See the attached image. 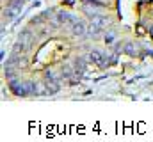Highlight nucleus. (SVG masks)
I'll return each mask as SVG.
<instances>
[{
  "label": "nucleus",
  "instance_id": "5",
  "mask_svg": "<svg viewBox=\"0 0 153 142\" xmlns=\"http://www.w3.org/2000/svg\"><path fill=\"white\" fill-rule=\"evenodd\" d=\"M91 25H96V27H102L103 29V25H107V18L94 14V16H91Z\"/></svg>",
  "mask_w": 153,
  "mask_h": 142
},
{
  "label": "nucleus",
  "instance_id": "1",
  "mask_svg": "<svg viewBox=\"0 0 153 142\" xmlns=\"http://www.w3.org/2000/svg\"><path fill=\"white\" fill-rule=\"evenodd\" d=\"M11 89L14 91L16 96H27V94H30V82L20 84V82L13 80V82H11Z\"/></svg>",
  "mask_w": 153,
  "mask_h": 142
},
{
  "label": "nucleus",
  "instance_id": "6",
  "mask_svg": "<svg viewBox=\"0 0 153 142\" xmlns=\"http://www.w3.org/2000/svg\"><path fill=\"white\" fill-rule=\"evenodd\" d=\"M46 91H48V94H55V92L59 91V84H57V80H50V82H46Z\"/></svg>",
  "mask_w": 153,
  "mask_h": 142
},
{
  "label": "nucleus",
  "instance_id": "2",
  "mask_svg": "<svg viewBox=\"0 0 153 142\" xmlns=\"http://www.w3.org/2000/svg\"><path fill=\"white\" fill-rule=\"evenodd\" d=\"M89 61H93V62H96V64H100V66H107L109 62H114L116 59H109L107 55H103L102 52H98V50H94V52H91L89 53Z\"/></svg>",
  "mask_w": 153,
  "mask_h": 142
},
{
  "label": "nucleus",
  "instance_id": "4",
  "mask_svg": "<svg viewBox=\"0 0 153 142\" xmlns=\"http://www.w3.org/2000/svg\"><path fill=\"white\" fill-rule=\"evenodd\" d=\"M59 20H61L62 23L70 25V27H73V25H75L76 21H78V20H76L75 16H73V14H70V13H59Z\"/></svg>",
  "mask_w": 153,
  "mask_h": 142
},
{
  "label": "nucleus",
  "instance_id": "11",
  "mask_svg": "<svg viewBox=\"0 0 153 142\" xmlns=\"http://www.w3.org/2000/svg\"><path fill=\"white\" fill-rule=\"evenodd\" d=\"M102 30V27H96V25H91V29H89V34H98Z\"/></svg>",
  "mask_w": 153,
  "mask_h": 142
},
{
  "label": "nucleus",
  "instance_id": "9",
  "mask_svg": "<svg viewBox=\"0 0 153 142\" xmlns=\"http://www.w3.org/2000/svg\"><path fill=\"white\" fill-rule=\"evenodd\" d=\"M5 13H7V16H9V18L16 16V14H18V4H16V5H13V7H9V9H7Z\"/></svg>",
  "mask_w": 153,
  "mask_h": 142
},
{
  "label": "nucleus",
  "instance_id": "8",
  "mask_svg": "<svg viewBox=\"0 0 153 142\" xmlns=\"http://www.w3.org/2000/svg\"><path fill=\"white\" fill-rule=\"evenodd\" d=\"M135 50H137V48H135V44H134V43H126V44H125V52H126L128 55H134V53H135Z\"/></svg>",
  "mask_w": 153,
  "mask_h": 142
},
{
  "label": "nucleus",
  "instance_id": "10",
  "mask_svg": "<svg viewBox=\"0 0 153 142\" xmlns=\"http://www.w3.org/2000/svg\"><path fill=\"white\" fill-rule=\"evenodd\" d=\"M71 73H73V71H71V68H70V66L62 68V76H71Z\"/></svg>",
  "mask_w": 153,
  "mask_h": 142
},
{
  "label": "nucleus",
  "instance_id": "3",
  "mask_svg": "<svg viewBox=\"0 0 153 142\" xmlns=\"http://www.w3.org/2000/svg\"><path fill=\"white\" fill-rule=\"evenodd\" d=\"M32 39H34V36L30 34V32H22V34H20L18 43L23 46V52H27V50H29V46L32 44Z\"/></svg>",
  "mask_w": 153,
  "mask_h": 142
},
{
  "label": "nucleus",
  "instance_id": "12",
  "mask_svg": "<svg viewBox=\"0 0 153 142\" xmlns=\"http://www.w3.org/2000/svg\"><path fill=\"white\" fill-rule=\"evenodd\" d=\"M112 43H114V36L111 34L109 37H107V44H112Z\"/></svg>",
  "mask_w": 153,
  "mask_h": 142
},
{
  "label": "nucleus",
  "instance_id": "7",
  "mask_svg": "<svg viewBox=\"0 0 153 142\" xmlns=\"http://www.w3.org/2000/svg\"><path fill=\"white\" fill-rule=\"evenodd\" d=\"M73 29V32H75L76 36H82V34H85V27H84V23L82 21H76L75 25L71 27Z\"/></svg>",
  "mask_w": 153,
  "mask_h": 142
}]
</instances>
